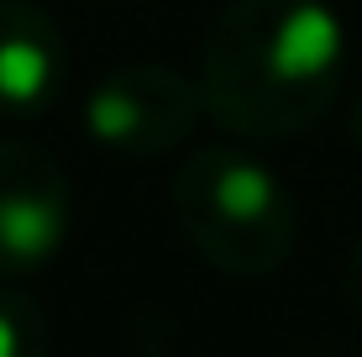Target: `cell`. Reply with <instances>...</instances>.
Returning <instances> with one entry per match:
<instances>
[{
  "mask_svg": "<svg viewBox=\"0 0 362 357\" xmlns=\"http://www.w3.org/2000/svg\"><path fill=\"white\" fill-rule=\"evenodd\" d=\"M341 294H346V305L362 315V237L352 242V252H346V263H341Z\"/></svg>",
  "mask_w": 362,
  "mask_h": 357,
  "instance_id": "cell-7",
  "label": "cell"
},
{
  "mask_svg": "<svg viewBox=\"0 0 362 357\" xmlns=\"http://www.w3.org/2000/svg\"><path fill=\"white\" fill-rule=\"evenodd\" d=\"M69 42L64 27L32 0H0V116L32 121L64 95Z\"/></svg>",
  "mask_w": 362,
  "mask_h": 357,
  "instance_id": "cell-5",
  "label": "cell"
},
{
  "mask_svg": "<svg viewBox=\"0 0 362 357\" xmlns=\"http://www.w3.org/2000/svg\"><path fill=\"white\" fill-rule=\"evenodd\" d=\"M346 69V32L326 0H226L199 37L205 116L242 142L320 127Z\"/></svg>",
  "mask_w": 362,
  "mask_h": 357,
  "instance_id": "cell-1",
  "label": "cell"
},
{
  "mask_svg": "<svg viewBox=\"0 0 362 357\" xmlns=\"http://www.w3.org/2000/svg\"><path fill=\"white\" fill-rule=\"evenodd\" d=\"M173 221L194 257L231 279H268L299 242V205L247 147H199L173 168Z\"/></svg>",
  "mask_w": 362,
  "mask_h": 357,
  "instance_id": "cell-2",
  "label": "cell"
},
{
  "mask_svg": "<svg viewBox=\"0 0 362 357\" xmlns=\"http://www.w3.org/2000/svg\"><path fill=\"white\" fill-rule=\"evenodd\" d=\"M352 142L362 147V95H357V105H352Z\"/></svg>",
  "mask_w": 362,
  "mask_h": 357,
  "instance_id": "cell-8",
  "label": "cell"
},
{
  "mask_svg": "<svg viewBox=\"0 0 362 357\" xmlns=\"http://www.w3.org/2000/svg\"><path fill=\"white\" fill-rule=\"evenodd\" d=\"M205 121V95L199 79L173 64H121L100 74L84 95V131L100 153L147 163L168 158L194 137Z\"/></svg>",
  "mask_w": 362,
  "mask_h": 357,
  "instance_id": "cell-3",
  "label": "cell"
},
{
  "mask_svg": "<svg viewBox=\"0 0 362 357\" xmlns=\"http://www.w3.org/2000/svg\"><path fill=\"white\" fill-rule=\"evenodd\" d=\"M42 347H47L42 305L27 289L0 284V357H42Z\"/></svg>",
  "mask_w": 362,
  "mask_h": 357,
  "instance_id": "cell-6",
  "label": "cell"
},
{
  "mask_svg": "<svg viewBox=\"0 0 362 357\" xmlns=\"http://www.w3.org/2000/svg\"><path fill=\"white\" fill-rule=\"evenodd\" d=\"M74 231L69 174L47 147L0 137V284H21L64 252Z\"/></svg>",
  "mask_w": 362,
  "mask_h": 357,
  "instance_id": "cell-4",
  "label": "cell"
},
{
  "mask_svg": "<svg viewBox=\"0 0 362 357\" xmlns=\"http://www.w3.org/2000/svg\"><path fill=\"white\" fill-rule=\"evenodd\" d=\"M294 357H341V352H326V347H315V352H294Z\"/></svg>",
  "mask_w": 362,
  "mask_h": 357,
  "instance_id": "cell-9",
  "label": "cell"
}]
</instances>
